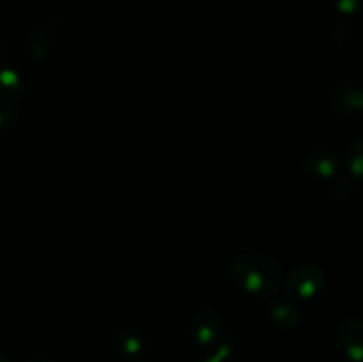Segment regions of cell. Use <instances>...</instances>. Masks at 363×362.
Here are the masks:
<instances>
[{
	"label": "cell",
	"mask_w": 363,
	"mask_h": 362,
	"mask_svg": "<svg viewBox=\"0 0 363 362\" xmlns=\"http://www.w3.org/2000/svg\"><path fill=\"white\" fill-rule=\"evenodd\" d=\"M18 112L13 105L6 102H0V130L4 128H9L16 123Z\"/></svg>",
	"instance_id": "11"
},
{
	"label": "cell",
	"mask_w": 363,
	"mask_h": 362,
	"mask_svg": "<svg viewBox=\"0 0 363 362\" xmlns=\"http://www.w3.org/2000/svg\"><path fill=\"white\" fill-rule=\"evenodd\" d=\"M335 7L344 14H353L360 6V0H333Z\"/></svg>",
	"instance_id": "13"
},
{
	"label": "cell",
	"mask_w": 363,
	"mask_h": 362,
	"mask_svg": "<svg viewBox=\"0 0 363 362\" xmlns=\"http://www.w3.org/2000/svg\"><path fill=\"white\" fill-rule=\"evenodd\" d=\"M194 334L202 346L215 348L222 341V323L218 314L211 309H201L195 312Z\"/></svg>",
	"instance_id": "3"
},
{
	"label": "cell",
	"mask_w": 363,
	"mask_h": 362,
	"mask_svg": "<svg viewBox=\"0 0 363 362\" xmlns=\"http://www.w3.org/2000/svg\"><path fill=\"white\" fill-rule=\"evenodd\" d=\"M325 284V273L315 265H300L289 273L286 280V290L296 298H312L321 291Z\"/></svg>",
	"instance_id": "2"
},
{
	"label": "cell",
	"mask_w": 363,
	"mask_h": 362,
	"mask_svg": "<svg viewBox=\"0 0 363 362\" xmlns=\"http://www.w3.org/2000/svg\"><path fill=\"white\" fill-rule=\"evenodd\" d=\"M230 351H233V346H230L229 341H220L215 346V350H213V353L206 357L202 362H229Z\"/></svg>",
	"instance_id": "10"
},
{
	"label": "cell",
	"mask_w": 363,
	"mask_h": 362,
	"mask_svg": "<svg viewBox=\"0 0 363 362\" xmlns=\"http://www.w3.org/2000/svg\"><path fill=\"white\" fill-rule=\"evenodd\" d=\"M363 103V92L360 84H344L337 87V91L332 96V106L335 112L342 114V116H350V114H358Z\"/></svg>",
	"instance_id": "5"
},
{
	"label": "cell",
	"mask_w": 363,
	"mask_h": 362,
	"mask_svg": "<svg viewBox=\"0 0 363 362\" xmlns=\"http://www.w3.org/2000/svg\"><path fill=\"white\" fill-rule=\"evenodd\" d=\"M229 273L234 283L248 293L268 297L282 280V270L277 261L262 254H240L230 261Z\"/></svg>",
	"instance_id": "1"
},
{
	"label": "cell",
	"mask_w": 363,
	"mask_h": 362,
	"mask_svg": "<svg viewBox=\"0 0 363 362\" xmlns=\"http://www.w3.org/2000/svg\"><path fill=\"white\" fill-rule=\"evenodd\" d=\"M133 362H147V361H140V358H138V361H133Z\"/></svg>",
	"instance_id": "16"
},
{
	"label": "cell",
	"mask_w": 363,
	"mask_h": 362,
	"mask_svg": "<svg viewBox=\"0 0 363 362\" xmlns=\"http://www.w3.org/2000/svg\"><path fill=\"white\" fill-rule=\"evenodd\" d=\"M30 362H53V361H48V358H35V361H30Z\"/></svg>",
	"instance_id": "15"
},
{
	"label": "cell",
	"mask_w": 363,
	"mask_h": 362,
	"mask_svg": "<svg viewBox=\"0 0 363 362\" xmlns=\"http://www.w3.org/2000/svg\"><path fill=\"white\" fill-rule=\"evenodd\" d=\"M339 344L344 355L353 362H362L363 357V327L358 319H347L339 329Z\"/></svg>",
	"instance_id": "4"
},
{
	"label": "cell",
	"mask_w": 363,
	"mask_h": 362,
	"mask_svg": "<svg viewBox=\"0 0 363 362\" xmlns=\"http://www.w3.org/2000/svg\"><path fill=\"white\" fill-rule=\"evenodd\" d=\"M347 165H350V170L357 177H360L362 174V165H363V142L362 138H357V141L351 144L350 151H347Z\"/></svg>",
	"instance_id": "9"
},
{
	"label": "cell",
	"mask_w": 363,
	"mask_h": 362,
	"mask_svg": "<svg viewBox=\"0 0 363 362\" xmlns=\"http://www.w3.org/2000/svg\"><path fill=\"white\" fill-rule=\"evenodd\" d=\"M121 346H123L124 353L135 355L140 351V339L137 336H124L121 341Z\"/></svg>",
	"instance_id": "12"
},
{
	"label": "cell",
	"mask_w": 363,
	"mask_h": 362,
	"mask_svg": "<svg viewBox=\"0 0 363 362\" xmlns=\"http://www.w3.org/2000/svg\"><path fill=\"white\" fill-rule=\"evenodd\" d=\"M305 169L315 177L330 180L337 174V160L328 153H312L305 160Z\"/></svg>",
	"instance_id": "6"
},
{
	"label": "cell",
	"mask_w": 363,
	"mask_h": 362,
	"mask_svg": "<svg viewBox=\"0 0 363 362\" xmlns=\"http://www.w3.org/2000/svg\"><path fill=\"white\" fill-rule=\"evenodd\" d=\"M272 322L282 329H291L300 322V309L289 300H280L272 305Z\"/></svg>",
	"instance_id": "7"
},
{
	"label": "cell",
	"mask_w": 363,
	"mask_h": 362,
	"mask_svg": "<svg viewBox=\"0 0 363 362\" xmlns=\"http://www.w3.org/2000/svg\"><path fill=\"white\" fill-rule=\"evenodd\" d=\"M23 92V78L13 67L0 66V96L18 98Z\"/></svg>",
	"instance_id": "8"
},
{
	"label": "cell",
	"mask_w": 363,
	"mask_h": 362,
	"mask_svg": "<svg viewBox=\"0 0 363 362\" xmlns=\"http://www.w3.org/2000/svg\"><path fill=\"white\" fill-rule=\"evenodd\" d=\"M0 362H11V361H9V358L6 357V355H4V353H0Z\"/></svg>",
	"instance_id": "14"
}]
</instances>
